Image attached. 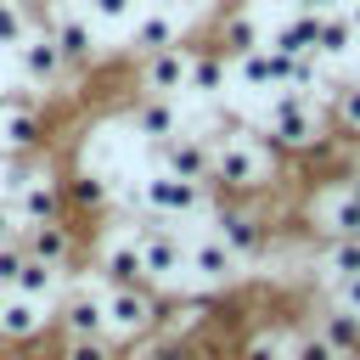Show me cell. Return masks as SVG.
I'll return each instance as SVG.
<instances>
[{"mask_svg":"<svg viewBox=\"0 0 360 360\" xmlns=\"http://www.w3.org/2000/svg\"><path fill=\"white\" fill-rule=\"evenodd\" d=\"M11 236H22V219H17V208L0 197V242H11Z\"/></svg>","mask_w":360,"mask_h":360,"instance_id":"cb8c5ba5","label":"cell"},{"mask_svg":"<svg viewBox=\"0 0 360 360\" xmlns=\"http://www.w3.org/2000/svg\"><path fill=\"white\" fill-rule=\"evenodd\" d=\"M163 326V292L152 281H135V287H107V338L112 343H146L158 338Z\"/></svg>","mask_w":360,"mask_h":360,"instance_id":"6da1fadb","label":"cell"},{"mask_svg":"<svg viewBox=\"0 0 360 360\" xmlns=\"http://www.w3.org/2000/svg\"><path fill=\"white\" fill-rule=\"evenodd\" d=\"M298 6H304V11H326L332 0H298Z\"/></svg>","mask_w":360,"mask_h":360,"instance_id":"4316f807","label":"cell"},{"mask_svg":"<svg viewBox=\"0 0 360 360\" xmlns=\"http://www.w3.org/2000/svg\"><path fill=\"white\" fill-rule=\"evenodd\" d=\"M287 360H343V354H338V349H332V343L304 321V326L292 332V343H287Z\"/></svg>","mask_w":360,"mask_h":360,"instance_id":"e0dca14e","label":"cell"},{"mask_svg":"<svg viewBox=\"0 0 360 360\" xmlns=\"http://www.w3.org/2000/svg\"><path fill=\"white\" fill-rule=\"evenodd\" d=\"M135 129H141L146 141H158V146H163V141H174V135H180V118H174V107H169L163 96H152V101H141V107H135Z\"/></svg>","mask_w":360,"mask_h":360,"instance_id":"5bb4252c","label":"cell"},{"mask_svg":"<svg viewBox=\"0 0 360 360\" xmlns=\"http://www.w3.org/2000/svg\"><path fill=\"white\" fill-rule=\"evenodd\" d=\"M343 180H354V186H360V146L349 152V163H343Z\"/></svg>","mask_w":360,"mask_h":360,"instance_id":"d4e9b609","label":"cell"},{"mask_svg":"<svg viewBox=\"0 0 360 360\" xmlns=\"http://www.w3.org/2000/svg\"><path fill=\"white\" fill-rule=\"evenodd\" d=\"M287 343H292V338H281V326L259 321V326L236 343V354H231V360H287Z\"/></svg>","mask_w":360,"mask_h":360,"instance_id":"9a60e30c","label":"cell"},{"mask_svg":"<svg viewBox=\"0 0 360 360\" xmlns=\"http://www.w3.org/2000/svg\"><path fill=\"white\" fill-rule=\"evenodd\" d=\"M17 360H56V354H39V349H17Z\"/></svg>","mask_w":360,"mask_h":360,"instance_id":"484cf974","label":"cell"},{"mask_svg":"<svg viewBox=\"0 0 360 360\" xmlns=\"http://www.w3.org/2000/svg\"><path fill=\"white\" fill-rule=\"evenodd\" d=\"M186 264H191V270H197V281H208V287H225V281H231V276L242 270V259H236V253H231V248H225V242H219L214 231L191 242Z\"/></svg>","mask_w":360,"mask_h":360,"instance_id":"9c48e42d","label":"cell"},{"mask_svg":"<svg viewBox=\"0 0 360 360\" xmlns=\"http://www.w3.org/2000/svg\"><path fill=\"white\" fill-rule=\"evenodd\" d=\"M56 360H129V349L112 338H62Z\"/></svg>","mask_w":360,"mask_h":360,"instance_id":"2e32d148","label":"cell"},{"mask_svg":"<svg viewBox=\"0 0 360 360\" xmlns=\"http://www.w3.org/2000/svg\"><path fill=\"white\" fill-rule=\"evenodd\" d=\"M349 22H354V28H360V6H354V17H349Z\"/></svg>","mask_w":360,"mask_h":360,"instance_id":"83f0119b","label":"cell"},{"mask_svg":"<svg viewBox=\"0 0 360 360\" xmlns=\"http://www.w3.org/2000/svg\"><path fill=\"white\" fill-rule=\"evenodd\" d=\"M96 276H101V287H135V281H146V264H141V248H135L129 225L96 242Z\"/></svg>","mask_w":360,"mask_h":360,"instance_id":"8992f818","label":"cell"},{"mask_svg":"<svg viewBox=\"0 0 360 360\" xmlns=\"http://www.w3.org/2000/svg\"><path fill=\"white\" fill-rule=\"evenodd\" d=\"M214 208V191L202 180H180L169 169H158L146 186H141V214H158V219H180V214H202Z\"/></svg>","mask_w":360,"mask_h":360,"instance_id":"3957f363","label":"cell"},{"mask_svg":"<svg viewBox=\"0 0 360 360\" xmlns=\"http://www.w3.org/2000/svg\"><path fill=\"white\" fill-rule=\"evenodd\" d=\"M163 169L180 174V180H202V186H208V174H214V146H208V135H174V141H163Z\"/></svg>","mask_w":360,"mask_h":360,"instance_id":"52a82bcc","label":"cell"},{"mask_svg":"<svg viewBox=\"0 0 360 360\" xmlns=\"http://www.w3.org/2000/svg\"><path fill=\"white\" fill-rule=\"evenodd\" d=\"M62 197H68V219H101L112 208V186L101 174H84V169L62 174Z\"/></svg>","mask_w":360,"mask_h":360,"instance_id":"ba28073f","label":"cell"},{"mask_svg":"<svg viewBox=\"0 0 360 360\" xmlns=\"http://www.w3.org/2000/svg\"><path fill=\"white\" fill-rule=\"evenodd\" d=\"M338 129L343 135H360V84L338 96Z\"/></svg>","mask_w":360,"mask_h":360,"instance_id":"44dd1931","label":"cell"},{"mask_svg":"<svg viewBox=\"0 0 360 360\" xmlns=\"http://www.w3.org/2000/svg\"><path fill=\"white\" fill-rule=\"evenodd\" d=\"M309 326H315V332H321L343 360H360V315H349V309H338V304H332V309H315V321H309Z\"/></svg>","mask_w":360,"mask_h":360,"instance_id":"8fae6325","label":"cell"},{"mask_svg":"<svg viewBox=\"0 0 360 360\" xmlns=\"http://www.w3.org/2000/svg\"><path fill=\"white\" fill-rule=\"evenodd\" d=\"M321 231L338 242V236H360V186L354 180H343V186H332V197H326V208H321Z\"/></svg>","mask_w":360,"mask_h":360,"instance_id":"30bf717a","label":"cell"},{"mask_svg":"<svg viewBox=\"0 0 360 360\" xmlns=\"http://www.w3.org/2000/svg\"><path fill=\"white\" fill-rule=\"evenodd\" d=\"M22 68H28V79L34 84H51L68 62H62V45H56V34H39V39H28L22 45Z\"/></svg>","mask_w":360,"mask_h":360,"instance_id":"7c38bea8","label":"cell"},{"mask_svg":"<svg viewBox=\"0 0 360 360\" xmlns=\"http://www.w3.org/2000/svg\"><path fill=\"white\" fill-rule=\"evenodd\" d=\"M51 326L62 338H107V287H101V276H73L68 298L51 309Z\"/></svg>","mask_w":360,"mask_h":360,"instance_id":"7a4b0ae2","label":"cell"},{"mask_svg":"<svg viewBox=\"0 0 360 360\" xmlns=\"http://www.w3.org/2000/svg\"><path fill=\"white\" fill-rule=\"evenodd\" d=\"M22 264H28V242H22V236L0 242V292L17 287V270H22Z\"/></svg>","mask_w":360,"mask_h":360,"instance_id":"ac0fdd59","label":"cell"},{"mask_svg":"<svg viewBox=\"0 0 360 360\" xmlns=\"http://www.w3.org/2000/svg\"><path fill=\"white\" fill-rule=\"evenodd\" d=\"M56 45H62V62H68V68L90 56V34H84L79 22H62V28H56Z\"/></svg>","mask_w":360,"mask_h":360,"instance_id":"d6986e66","label":"cell"},{"mask_svg":"<svg viewBox=\"0 0 360 360\" xmlns=\"http://www.w3.org/2000/svg\"><path fill=\"white\" fill-rule=\"evenodd\" d=\"M56 287H62V270L28 253V264L17 270V287H11V292H22V298H34V304H51V298H56Z\"/></svg>","mask_w":360,"mask_h":360,"instance_id":"4fadbf2b","label":"cell"},{"mask_svg":"<svg viewBox=\"0 0 360 360\" xmlns=\"http://www.w3.org/2000/svg\"><path fill=\"white\" fill-rule=\"evenodd\" d=\"M22 242H28L34 259L56 264L62 276H79V264H84V225H73L68 214L45 219V225H22Z\"/></svg>","mask_w":360,"mask_h":360,"instance_id":"277c9868","label":"cell"},{"mask_svg":"<svg viewBox=\"0 0 360 360\" xmlns=\"http://www.w3.org/2000/svg\"><path fill=\"white\" fill-rule=\"evenodd\" d=\"M135 45H141V51H169V22H163V17L141 22V28H135Z\"/></svg>","mask_w":360,"mask_h":360,"instance_id":"7402d4cb","label":"cell"},{"mask_svg":"<svg viewBox=\"0 0 360 360\" xmlns=\"http://www.w3.org/2000/svg\"><path fill=\"white\" fill-rule=\"evenodd\" d=\"M22 34H28V11L17 0H0V45H22Z\"/></svg>","mask_w":360,"mask_h":360,"instance_id":"ffe728a7","label":"cell"},{"mask_svg":"<svg viewBox=\"0 0 360 360\" xmlns=\"http://www.w3.org/2000/svg\"><path fill=\"white\" fill-rule=\"evenodd\" d=\"M51 332V304H34L22 292H0V343L6 349H34Z\"/></svg>","mask_w":360,"mask_h":360,"instance_id":"5b68a950","label":"cell"},{"mask_svg":"<svg viewBox=\"0 0 360 360\" xmlns=\"http://www.w3.org/2000/svg\"><path fill=\"white\" fill-rule=\"evenodd\" d=\"M332 292H338V309L360 315V276H338V281H332Z\"/></svg>","mask_w":360,"mask_h":360,"instance_id":"603a6c76","label":"cell"}]
</instances>
